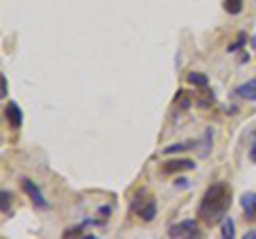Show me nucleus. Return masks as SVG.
I'll list each match as a JSON object with an SVG mask.
<instances>
[{
	"label": "nucleus",
	"instance_id": "obj_12",
	"mask_svg": "<svg viewBox=\"0 0 256 239\" xmlns=\"http://www.w3.org/2000/svg\"><path fill=\"white\" fill-rule=\"evenodd\" d=\"M192 146H196V143L192 141H186V143H175V146H169L162 150V154H175V152H184V150H190Z\"/></svg>",
	"mask_w": 256,
	"mask_h": 239
},
{
	"label": "nucleus",
	"instance_id": "obj_5",
	"mask_svg": "<svg viewBox=\"0 0 256 239\" xmlns=\"http://www.w3.org/2000/svg\"><path fill=\"white\" fill-rule=\"evenodd\" d=\"M22 188H24V192L32 198V203H34L36 207H47V201H45V196L41 192V188H38L32 180H22Z\"/></svg>",
	"mask_w": 256,
	"mask_h": 239
},
{
	"label": "nucleus",
	"instance_id": "obj_9",
	"mask_svg": "<svg viewBox=\"0 0 256 239\" xmlns=\"http://www.w3.org/2000/svg\"><path fill=\"white\" fill-rule=\"evenodd\" d=\"M186 82H188L190 86H194V88H207V86H210V79H207V75L196 73V70H192V73H188Z\"/></svg>",
	"mask_w": 256,
	"mask_h": 239
},
{
	"label": "nucleus",
	"instance_id": "obj_15",
	"mask_svg": "<svg viewBox=\"0 0 256 239\" xmlns=\"http://www.w3.org/2000/svg\"><path fill=\"white\" fill-rule=\"evenodd\" d=\"M210 148H212V130H205V134H203V150H201L203 158L210 154Z\"/></svg>",
	"mask_w": 256,
	"mask_h": 239
},
{
	"label": "nucleus",
	"instance_id": "obj_18",
	"mask_svg": "<svg viewBox=\"0 0 256 239\" xmlns=\"http://www.w3.org/2000/svg\"><path fill=\"white\" fill-rule=\"evenodd\" d=\"M70 235H84L82 226H73V228H66V230H64V237H70Z\"/></svg>",
	"mask_w": 256,
	"mask_h": 239
},
{
	"label": "nucleus",
	"instance_id": "obj_20",
	"mask_svg": "<svg viewBox=\"0 0 256 239\" xmlns=\"http://www.w3.org/2000/svg\"><path fill=\"white\" fill-rule=\"evenodd\" d=\"M188 184H190L188 180H178V182H175V186H178V188H188Z\"/></svg>",
	"mask_w": 256,
	"mask_h": 239
},
{
	"label": "nucleus",
	"instance_id": "obj_14",
	"mask_svg": "<svg viewBox=\"0 0 256 239\" xmlns=\"http://www.w3.org/2000/svg\"><path fill=\"white\" fill-rule=\"evenodd\" d=\"M0 198H2V214L6 216V212H9V207H11V201H13V194L9 190H2V192H0Z\"/></svg>",
	"mask_w": 256,
	"mask_h": 239
},
{
	"label": "nucleus",
	"instance_id": "obj_13",
	"mask_svg": "<svg viewBox=\"0 0 256 239\" xmlns=\"http://www.w3.org/2000/svg\"><path fill=\"white\" fill-rule=\"evenodd\" d=\"M201 90H203V96H198V98H196V102H198L201 107L212 105V100H214V92L210 90V86H207V88H201Z\"/></svg>",
	"mask_w": 256,
	"mask_h": 239
},
{
	"label": "nucleus",
	"instance_id": "obj_1",
	"mask_svg": "<svg viewBox=\"0 0 256 239\" xmlns=\"http://www.w3.org/2000/svg\"><path fill=\"white\" fill-rule=\"evenodd\" d=\"M230 198H233V190H230L226 182H216V184H212L205 190L201 203H198V210H196L198 220H203L205 224H210V226L222 222L230 207Z\"/></svg>",
	"mask_w": 256,
	"mask_h": 239
},
{
	"label": "nucleus",
	"instance_id": "obj_16",
	"mask_svg": "<svg viewBox=\"0 0 256 239\" xmlns=\"http://www.w3.org/2000/svg\"><path fill=\"white\" fill-rule=\"evenodd\" d=\"M244 45H246V32H239V36H237V41L228 45V52H237V50H239V47H244Z\"/></svg>",
	"mask_w": 256,
	"mask_h": 239
},
{
	"label": "nucleus",
	"instance_id": "obj_22",
	"mask_svg": "<svg viewBox=\"0 0 256 239\" xmlns=\"http://www.w3.org/2000/svg\"><path fill=\"white\" fill-rule=\"evenodd\" d=\"M246 239H256V230H246Z\"/></svg>",
	"mask_w": 256,
	"mask_h": 239
},
{
	"label": "nucleus",
	"instance_id": "obj_17",
	"mask_svg": "<svg viewBox=\"0 0 256 239\" xmlns=\"http://www.w3.org/2000/svg\"><path fill=\"white\" fill-rule=\"evenodd\" d=\"M178 98H182V109H188V107L192 105L190 94H186V92H180V94H178Z\"/></svg>",
	"mask_w": 256,
	"mask_h": 239
},
{
	"label": "nucleus",
	"instance_id": "obj_8",
	"mask_svg": "<svg viewBox=\"0 0 256 239\" xmlns=\"http://www.w3.org/2000/svg\"><path fill=\"white\" fill-rule=\"evenodd\" d=\"M237 94L242 98H248V100H256V79H250L237 88Z\"/></svg>",
	"mask_w": 256,
	"mask_h": 239
},
{
	"label": "nucleus",
	"instance_id": "obj_21",
	"mask_svg": "<svg viewBox=\"0 0 256 239\" xmlns=\"http://www.w3.org/2000/svg\"><path fill=\"white\" fill-rule=\"evenodd\" d=\"M250 158H252V162H256V141H254V146L250 150Z\"/></svg>",
	"mask_w": 256,
	"mask_h": 239
},
{
	"label": "nucleus",
	"instance_id": "obj_6",
	"mask_svg": "<svg viewBox=\"0 0 256 239\" xmlns=\"http://www.w3.org/2000/svg\"><path fill=\"white\" fill-rule=\"evenodd\" d=\"M4 116H6V122H9V126H13V128H20V126H22L24 114H22V109L15 105V102H9V105L4 107Z\"/></svg>",
	"mask_w": 256,
	"mask_h": 239
},
{
	"label": "nucleus",
	"instance_id": "obj_2",
	"mask_svg": "<svg viewBox=\"0 0 256 239\" xmlns=\"http://www.w3.org/2000/svg\"><path fill=\"white\" fill-rule=\"evenodd\" d=\"M130 210L137 214L141 220H146V222L156 218V201H154V196L146 192V190H141V192H137L132 196Z\"/></svg>",
	"mask_w": 256,
	"mask_h": 239
},
{
	"label": "nucleus",
	"instance_id": "obj_3",
	"mask_svg": "<svg viewBox=\"0 0 256 239\" xmlns=\"http://www.w3.org/2000/svg\"><path fill=\"white\" fill-rule=\"evenodd\" d=\"M201 235V228H198L196 220H184L180 224L169 226V237H184V239H192Z\"/></svg>",
	"mask_w": 256,
	"mask_h": 239
},
{
	"label": "nucleus",
	"instance_id": "obj_4",
	"mask_svg": "<svg viewBox=\"0 0 256 239\" xmlns=\"http://www.w3.org/2000/svg\"><path fill=\"white\" fill-rule=\"evenodd\" d=\"M162 173H178V171H190L194 169V160L190 158H173V160H166L160 164Z\"/></svg>",
	"mask_w": 256,
	"mask_h": 239
},
{
	"label": "nucleus",
	"instance_id": "obj_10",
	"mask_svg": "<svg viewBox=\"0 0 256 239\" xmlns=\"http://www.w3.org/2000/svg\"><path fill=\"white\" fill-rule=\"evenodd\" d=\"M222 4L228 15H239L244 11V0H222Z\"/></svg>",
	"mask_w": 256,
	"mask_h": 239
},
{
	"label": "nucleus",
	"instance_id": "obj_23",
	"mask_svg": "<svg viewBox=\"0 0 256 239\" xmlns=\"http://www.w3.org/2000/svg\"><path fill=\"white\" fill-rule=\"evenodd\" d=\"M252 45H254V50H256V34L252 36Z\"/></svg>",
	"mask_w": 256,
	"mask_h": 239
},
{
	"label": "nucleus",
	"instance_id": "obj_11",
	"mask_svg": "<svg viewBox=\"0 0 256 239\" xmlns=\"http://www.w3.org/2000/svg\"><path fill=\"white\" fill-rule=\"evenodd\" d=\"M220 233H222V237H226V239L235 237V222H233V218L224 216V220L220 222Z\"/></svg>",
	"mask_w": 256,
	"mask_h": 239
},
{
	"label": "nucleus",
	"instance_id": "obj_7",
	"mask_svg": "<svg viewBox=\"0 0 256 239\" xmlns=\"http://www.w3.org/2000/svg\"><path fill=\"white\" fill-rule=\"evenodd\" d=\"M242 210L250 220H256V192H246L242 196Z\"/></svg>",
	"mask_w": 256,
	"mask_h": 239
},
{
	"label": "nucleus",
	"instance_id": "obj_19",
	"mask_svg": "<svg viewBox=\"0 0 256 239\" xmlns=\"http://www.w3.org/2000/svg\"><path fill=\"white\" fill-rule=\"evenodd\" d=\"M0 94H2V98H6V77L4 75L0 77Z\"/></svg>",
	"mask_w": 256,
	"mask_h": 239
}]
</instances>
